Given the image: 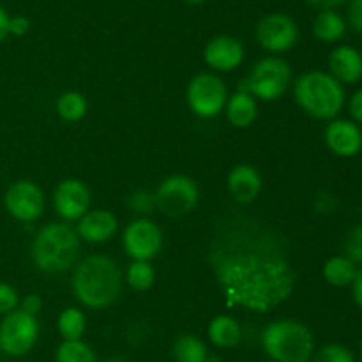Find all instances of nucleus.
I'll return each mask as SVG.
<instances>
[{"mask_svg":"<svg viewBox=\"0 0 362 362\" xmlns=\"http://www.w3.org/2000/svg\"><path fill=\"white\" fill-rule=\"evenodd\" d=\"M209 262L228 306L265 313L285 303L296 286L281 237L250 216H228L216 226Z\"/></svg>","mask_w":362,"mask_h":362,"instance_id":"f257e3e1","label":"nucleus"},{"mask_svg":"<svg viewBox=\"0 0 362 362\" xmlns=\"http://www.w3.org/2000/svg\"><path fill=\"white\" fill-rule=\"evenodd\" d=\"M122 272L112 258L92 255L83 258L73 272V292L83 306L92 310L108 308L119 299Z\"/></svg>","mask_w":362,"mask_h":362,"instance_id":"f03ea898","label":"nucleus"},{"mask_svg":"<svg viewBox=\"0 0 362 362\" xmlns=\"http://www.w3.org/2000/svg\"><path fill=\"white\" fill-rule=\"evenodd\" d=\"M80 237L67 223H48L32 243V260L35 267L48 274L66 272L76 264Z\"/></svg>","mask_w":362,"mask_h":362,"instance_id":"7ed1b4c3","label":"nucleus"},{"mask_svg":"<svg viewBox=\"0 0 362 362\" xmlns=\"http://www.w3.org/2000/svg\"><path fill=\"white\" fill-rule=\"evenodd\" d=\"M296 101L310 117L334 120L346 103L345 87L325 71H308L293 85Z\"/></svg>","mask_w":362,"mask_h":362,"instance_id":"20e7f679","label":"nucleus"},{"mask_svg":"<svg viewBox=\"0 0 362 362\" xmlns=\"http://www.w3.org/2000/svg\"><path fill=\"white\" fill-rule=\"evenodd\" d=\"M262 346L274 362H310L315 354V338L300 322L276 320L262 332Z\"/></svg>","mask_w":362,"mask_h":362,"instance_id":"39448f33","label":"nucleus"},{"mask_svg":"<svg viewBox=\"0 0 362 362\" xmlns=\"http://www.w3.org/2000/svg\"><path fill=\"white\" fill-rule=\"evenodd\" d=\"M290 83H292V67L288 66V62L278 57H265L255 64L240 90L264 101H276L285 94Z\"/></svg>","mask_w":362,"mask_h":362,"instance_id":"423d86ee","label":"nucleus"},{"mask_svg":"<svg viewBox=\"0 0 362 362\" xmlns=\"http://www.w3.org/2000/svg\"><path fill=\"white\" fill-rule=\"evenodd\" d=\"M39 338L37 318L21 310L7 313L0 322V352L21 357L30 352Z\"/></svg>","mask_w":362,"mask_h":362,"instance_id":"0eeeda50","label":"nucleus"},{"mask_svg":"<svg viewBox=\"0 0 362 362\" xmlns=\"http://www.w3.org/2000/svg\"><path fill=\"white\" fill-rule=\"evenodd\" d=\"M228 94L223 80L216 74H197L187 85V105L194 115L202 119L218 117L225 110Z\"/></svg>","mask_w":362,"mask_h":362,"instance_id":"6e6552de","label":"nucleus"},{"mask_svg":"<svg viewBox=\"0 0 362 362\" xmlns=\"http://www.w3.org/2000/svg\"><path fill=\"white\" fill-rule=\"evenodd\" d=\"M200 191L197 182L186 175H172L159 184L154 193L156 207L166 216L179 218L186 216L197 207Z\"/></svg>","mask_w":362,"mask_h":362,"instance_id":"1a4fd4ad","label":"nucleus"},{"mask_svg":"<svg viewBox=\"0 0 362 362\" xmlns=\"http://www.w3.org/2000/svg\"><path fill=\"white\" fill-rule=\"evenodd\" d=\"M122 244L133 260L148 262L158 257L163 247L161 228L147 218L134 219L124 230Z\"/></svg>","mask_w":362,"mask_h":362,"instance_id":"9d476101","label":"nucleus"},{"mask_svg":"<svg viewBox=\"0 0 362 362\" xmlns=\"http://www.w3.org/2000/svg\"><path fill=\"white\" fill-rule=\"evenodd\" d=\"M299 37L296 20L285 13H271L257 25V39L267 52L281 53L293 48Z\"/></svg>","mask_w":362,"mask_h":362,"instance_id":"9b49d317","label":"nucleus"},{"mask_svg":"<svg viewBox=\"0 0 362 362\" xmlns=\"http://www.w3.org/2000/svg\"><path fill=\"white\" fill-rule=\"evenodd\" d=\"M4 205L16 221L30 223L45 211V194L32 180H18L4 194Z\"/></svg>","mask_w":362,"mask_h":362,"instance_id":"f8f14e48","label":"nucleus"},{"mask_svg":"<svg viewBox=\"0 0 362 362\" xmlns=\"http://www.w3.org/2000/svg\"><path fill=\"white\" fill-rule=\"evenodd\" d=\"M53 207L66 221H78L90 207V191L78 179L62 180L53 193Z\"/></svg>","mask_w":362,"mask_h":362,"instance_id":"ddd939ff","label":"nucleus"},{"mask_svg":"<svg viewBox=\"0 0 362 362\" xmlns=\"http://www.w3.org/2000/svg\"><path fill=\"white\" fill-rule=\"evenodd\" d=\"M325 145L338 158H356L362 151V129L350 119H334L325 127Z\"/></svg>","mask_w":362,"mask_h":362,"instance_id":"4468645a","label":"nucleus"},{"mask_svg":"<svg viewBox=\"0 0 362 362\" xmlns=\"http://www.w3.org/2000/svg\"><path fill=\"white\" fill-rule=\"evenodd\" d=\"M204 59L212 69L233 71L243 64L244 46L232 35H218L205 46Z\"/></svg>","mask_w":362,"mask_h":362,"instance_id":"2eb2a0df","label":"nucleus"},{"mask_svg":"<svg viewBox=\"0 0 362 362\" xmlns=\"http://www.w3.org/2000/svg\"><path fill=\"white\" fill-rule=\"evenodd\" d=\"M329 74L341 85H354L362 80V53L349 45L336 46L329 55Z\"/></svg>","mask_w":362,"mask_h":362,"instance_id":"dca6fc26","label":"nucleus"},{"mask_svg":"<svg viewBox=\"0 0 362 362\" xmlns=\"http://www.w3.org/2000/svg\"><path fill=\"white\" fill-rule=\"evenodd\" d=\"M119 228V221L108 211H88L81 219H78L76 233L80 239L92 244H101L112 239Z\"/></svg>","mask_w":362,"mask_h":362,"instance_id":"f3484780","label":"nucleus"},{"mask_svg":"<svg viewBox=\"0 0 362 362\" xmlns=\"http://www.w3.org/2000/svg\"><path fill=\"white\" fill-rule=\"evenodd\" d=\"M228 189L239 204H251L262 191V175L255 166L239 165L228 173Z\"/></svg>","mask_w":362,"mask_h":362,"instance_id":"a211bd4d","label":"nucleus"},{"mask_svg":"<svg viewBox=\"0 0 362 362\" xmlns=\"http://www.w3.org/2000/svg\"><path fill=\"white\" fill-rule=\"evenodd\" d=\"M226 117L235 127H250L257 119V101L247 92L239 90L232 94L226 101Z\"/></svg>","mask_w":362,"mask_h":362,"instance_id":"6ab92c4d","label":"nucleus"},{"mask_svg":"<svg viewBox=\"0 0 362 362\" xmlns=\"http://www.w3.org/2000/svg\"><path fill=\"white\" fill-rule=\"evenodd\" d=\"M207 336L212 345L219 346V349H233V346L239 345L243 331H240V325L235 318L221 315L209 324Z\"/></svg>","mask_w":362,"mask_h":362,"instance_id":"aec40b11","label":"nucleus"},{"mask_svg":"<svg viewBox=\"0 0 362 362\" xmlns=\"http://www.w3.org/2000/svg\"><path fill=\"white\" fill-rule=\"evenodd\" d=\"M357 269L359 267L352 260H349L345 255H336V257L329 258L325 262L324 269H322V274H324V279L331 286L345 288V286L352 285L354 278L357 274Z\"/></svg>","mask_w":362,"mask_h":362,"instance_id":"412c9836","label":"nucleus"},{"mask_svg":"<svg viewBox=\"0 0 362 362\" xmlns=\"http://www.w3.org/2000/svg\"><path fill=\"white\" fill-rule=\"evenodd\" d=\"M346 21L336 11H322L315 18L313 34L322 42H336L345 35Z\"/></svg>","mask_w":362,"mask_h":362,"instance_id":"4be33fe9","label":"nucleus"},{"mask_svg":"<svg viewBox=\"0 0 362 362\" xmlns=\"http://www.w3.org/2000/svg\"><path fill=\"white\" fill-rule=\"evenodd\" d=\"M173 357L177 362H205L209 357L207 346L197 336H180L173 345Z\"/></svg>","mask_w":362,"mask_h":362,"instance_id":"5701e85b","label":"nucleus"},{"mask_svg":"<svg viewBox=\"0 0 362 362\" xmlns=\"http://www.w3.org/2000/svg\"><path fill=\"white\" fill-rule=\"evenodd\" d=\"M57 113L66 122H78L87 113V99L80 92H64L57 99Z\"/></svg>","mask_w":362,"mask_h":362,"instance_id":"b1692460","label":"nucleus"},{"mask_svg":"<svg viewBox=\"0 0 362 362\" xmlns=\"http://www.w3.org/2000/svg\"><path fill=\"white\" fill-rule=\"evenodd\" d=\"M60 336L64 341H73V339H81L85 332V315L78 308H67L60 313L57 320Z\"/></svg>","mask_w":362,"mask_h":362,"instance_id":"393cba45","label":"nucleus"},{"mask_svg":"<svg viewBox=\"0 0 362 362\" xmlns=\"http://www.w3.org/2000/svg\"><path fill=\"white\" fill-rule=\"evenodd\" d=\"M57 362H98L95 352L81 339L62 341L55 354Z\"/></svg>","mask_w":362,"mask_h":362,"instance_id":"a878e982","label":"nucleus"},{"mask_svg":"<svg viewBox=\"0 0 362 362\" xmlns=\"http://www.w3.org/2000/svg\"><path fill=\"white\" fill-rule=\"evenodd\" d=\"M156 272L152 269V265L148 262H136L129 265L126 272V281L136 292H145V290L151 288L154 285Z\"/></svg>","mask_w":362,"mask_h":362,"instance_id":"bb28decb","label":"nucleus"},{"mask_svg":"<svg viewBox=\"0 0 362 362\" xmlns=\"http://www.w3.org/2000/svg\"><path fill=\"white\" fill-rule=\"evenodd\" d=\"M311 362H356V357L349 346L331 343V345H325L324 349L313 354Z\"/></svg>","mask_w":362,"mask_h":362,"instance_id":"cd10ccee","label":"nucleus"},{"mask_svg":"<svg viewBox=\"0 0 362 362\" xmlns=\"http://www.w3.org/2000/svg\"><path fill=\"white\" fill-rule=\"evenodd\" d=\"M343 253L356 265H362V225H354L349 230L343 246Z\"/></svg>","mask_w":362,"mask_h":362,"instance_id":"c85d7f7f","label":"nucleus"},{"mask_svg":"<svg viewBox=\"0 0 362 362\" xmlns=\"http://www.w3.org/2000/svg\"><path fill=\"white\" fill-rule=\"evenodd\" d=\"M20 304L18 292L7 283H0V315H7L16 310Z\"/></svg>","mask_w":362,"mask_h":362,"instance_id":"c756f323","label":"nucleus"},{"mask_svg":"<svg viewBox=\"0 0 362 362\" xmlns=\"http://www.w3.org/2000/svg\"><path fill=\"white\" fill-rule=\"evenodd\" d=\"M129 207L134 212H141V214H147L152 209L156 207L154 194L148 193V191H136V193L131 194L129 198Z\"/></svg>","mask_w":362,"mask_h":362,"instance_id":"7c9ffc66","label":"nucleus"},{"mask_svg":"<svg viewBox=\"0 0 362 362\" xmlns=\"http://www.w3.org/2000/svg\"><path fill=\"white\" fill-rule=\"evenodd\" d=\"M30 30V20L27 16H21V14H16V16L9 18V34L18 35H25L27 32Z\"/></svg>","mask_w":362,"mask_h":362,"instance_id":"2f4dec72","label":"nucleus"},{"mask_svg":"<svg viewBox=\"0 0 362 362\" xmlns=\"http://www.w3.org/2000/svg\"><path fill=\"white\" fill-rule=\"evenodd\" d=\"M349 113L356 124H362V88L354 92L349 101Z\"/></svg>","mask_w":362,"mask_h":362,"instance_id":"473e14b6","label":"nucleus"},{"mask_svg":"<svg viewBox=\"0 0 362 362\" xmlns=\"http://www.w3.org/2000/svg\"><path fill=\"white\" fill-rule=\"evenodd\" d=\"M349 21L357 32L362 34V0H352V2H350Z\"/></svg>","mask_w":362,"mask_h":362,"instance_id":"72a5a7b5","label":"nucleus"},{"mask_svg":"<svg viewBox=\"0 0 362 362\" xmlns=\"http://www.w3.org/2000/svg\"><path fill=\"white\" fill-rule=\"evenodd\" d=\"M21 311H25L27 315H32V317H35V315L41 311L42 308V300L41 297L35 296V293H28L27 297H25L23 300H21Z\"/></svg>","mask_w":362,"mask_h":362,"instance_id":"f704fd0d","label":"nucleus"},{"mask_svg":"<svg viewBox=\"0 0 362 362\" xmlns=\"http://www.w3.org/2000/svg\"><path fill=\"white\" fill-rule=\"evenodd\" d=\"M352 297L354 303L357 304V308L362 311V267L357 269V274L352 281Z\"/></svg>","mask_w":362,"mask_h":362,"instance_id":"c9c22d12","label":"nucleus"},{"mask_svg":"<svg viewBox=\"0 0 362 362\" xmlns=\"http://www.w3.org/2000/svg\"><path fill=\"white\" fill-rule=\"evenodd\" d=\"M9 14L4 7H0V42L9 35Z\"/></svg>","mask_w":362,"mask_h":362,"instance_id":"e433bc0d","label":"nucleus"},{"mask_svg":"<svg viewBox=\"0 0 362 362\" xmlns=\"http://www.w3.org/2000/svg\"><path fill=\"white\" fill-rule=\"evenodd\" d=\"M306 2H310L311 6L320 7L322 11H329V9H334V7L341 6V4H345L346 0H306Z\"/></svg>","mask_w":362,"mask_h":362,"instance_id":"4c0bfd02","label":"nucleus"},{"mask_svg":"<svg viewBox=\"0 0 362 362\" xmlns=\"http://www.w3.org/2000/svg\"><path fill=\"white\" fill-rule=\"evenodd\" d=\"M205 362H223V361L219 359L218 356H209V357H207V361H205Z\"/></svg>","mask_w":362,"mask_h":362,"instance_id":"58836bf2","label":"nucleus"},{"mask_svg":"<svg viewBox=\"0 0 362 362\" xmlns=\"http://www.w3.org/2000/svg\"><path fill=\"white\" fill-rule=\"evenodd\" d=\"M184 2H187V4H204L205 0H184Z\"/></svg>","mask_w":362,"mask_h":362,"instance_id":"ea45409f","label":"nucleus"},{"mask_svg":"<svg viewBox=\"0 0 362 362\" xmlns=\"http://www.w3.org/2000/svg\"><path fill=\"white\" fill-rule=\"evenodd\" d=\"M106 362H126V361H122V359H112V361H106Z\"/></svg>","mask_w":362,"mask_h":362,"instance_id":"a19ab883","label":"nucleus"},{"mask_svg":"<svg viewBox=\"0 0 362 362\" xmlns=\"http://www.w3.org/2000/svg\"><path fill=\"white\" fill-rule=\"evenodd\" d=\"M361 359H362V341H361Z\"/></svg>","mask_w":362,"mask_h":362,"instance_id":"79ce46f5","label":"nucleus"},{"mask_svg":"<svg viewBox=\"0 0 362 362\" xmlns=\"http://www.w3.org/2000/svg\"><path fill=\"white\" fill-rule=\"evenodd\" d=\"M267 362H274V361H267Z\"/></svg>","mask_w":362,"mask_h":362,"instance_id":"37998d69","label":"nucleus"}]
</instances>
